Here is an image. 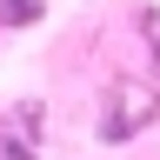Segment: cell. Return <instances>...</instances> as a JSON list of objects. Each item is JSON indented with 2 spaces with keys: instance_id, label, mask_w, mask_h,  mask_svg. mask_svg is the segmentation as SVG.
<instances>
[{
  "instance_id": "6da1fadb",
  "label": "cell",
  "mask_w": 160,
  "mask_h": 160,
  "mask_svg": "<svg viewBox=\"0 0 160 160\" xmlns=\"http://www.w3.org/2000/svg\"><path fill=\"white\" fill-rule=\"evenodd\" d=\"M153 67H160V60H153Z\"/></svg>"
}]
</instances>
